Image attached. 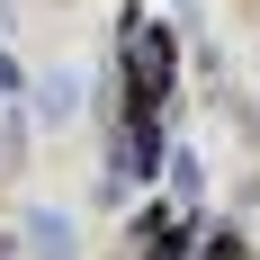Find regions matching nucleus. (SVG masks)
Returning <instances> with one entry per match:
<instances>
[{"label":"nucleus","instance_id":"f03ea898","mask_svg":"<svg viewBox=\"0 0 260 260\" xmlns=\"http://www.w3.org/2000/svg\"><path fill=\"white\" fill-rule=\"evenodd\" d=\"M0 153H9V135H0Z\"/></svg>","mask_w":260,"mask_h":260},{"label":"nucleus","instance_id":"f257e3e1","mask_svg":"<svg viewBox=\"0 0 260 260\" xmlns=\"http://www.w3.org/2000/svg\"><path fill=\"white\" fill-rule=\"evenodd\" d=\"M36 251H45V260H63V251H72V234H63L54 215H36Z\"/></svg>","mask_w":260,"mask_h":260}]
</instances>
